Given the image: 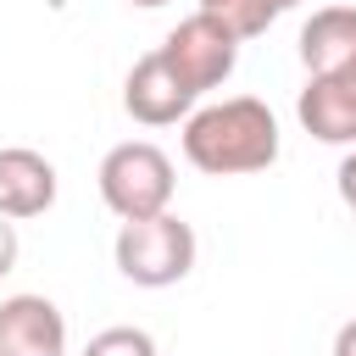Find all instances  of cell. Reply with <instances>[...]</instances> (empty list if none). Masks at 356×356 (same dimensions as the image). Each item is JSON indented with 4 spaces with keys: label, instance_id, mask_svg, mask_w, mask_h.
I'll return each instance as SVG.
<instances>
[{
    "label": "cell",
    "instance_id": "2",
    "mask_svg": "<svg viewBox=\"0 0 356 356\" xmlns=\"http://www.w3.org/2000/svg\"><path fill=\"white\" fill-rule=\"evenodd\" d=\"M195 228L172 211L161 217H139V222H122L117 228V273L139 289H167V284H184L195 273Z\"/></svg>",
    "mask_w": 356,
    "mask_h": 356
},
{
    "label": "cell",
    "instance_id": "3",
    "mask_svg": "<svg viewBox=\"0 0 356 356\" xmlns=\"http://www.w3.org/2000/svg\"><path fill=\"white\" fill-rule=\"evenodd\" d=\"M100 200H106L122 222L161 217V211L172 206V161H167V150L150 145V139L111 145L106 161H100Z\"/></svg>",
    "mask_w": 356,
    "mask_h": 356
},
{
    "label": "cell",
    "instance_id": "4",
    "mask_svg": "<svg viewBox=\"0 0 356 356\" xmlns=\"http://www.w3.org/2000/svg\"><path fill=\"white\" fill-rule=\"evenodd\" d=\"M161 56H167V67H172L195 95H206V89L228 83V72L239 67V39H234L222 22H211L206 11H195V17H184V22L161 39Z\"/></svg>",
    "mask_w": 356,
    "mask_h": 356
},
{
    "label": "cell",
    "instance_id": "12",
    "mask_svg": "<svg viewBox=\"0 0 356 356\" xmlns=\"http://www.w3.org/2000/svg\"><path fill=\"white\" fill-rule=\"evenodd\" d=\"M17 250H22V245H17V222H11V217H0V278L17 267Z\"/></svg>",
    "mask_w": 356,
    "mask_h": 356
},
{
    "label": "cell",
    "instance_id": "15",
    "mask_svg": "<svg viewBox=\"0 0 356 356\" xmlns=\"http://www.w3.org/2000/svg\"><path fill=\"white\" fill-rule=\"evenodd\" d=\"M334 78H339V83H345V89L356 95V67H345V72H334Z\"/></svg>",
    "mask_w": 356,
    "mask_h": 356
},
{
    "label": "cell",
    "instance_id": "10",
    "mask_svg": "<svg viewBox=\"0 0 356 356\" xmlns=\"http://www.w3.org/2000/svg\"><path fill=\"white\" fill-rule=\"evenodd\" d=\"M200 11L211 17V22H222L239 44L245 39H261L284 11H278V0H200Z\"/></svg>",
    "mask_w": 356,
    "mask_h": 356
},
{
    "label": "cell",
    "instance_id": "1",
    "mask_svg": "<svg viewBox=\"0 0 356 356\" xmlns=\"http://www.w3.org/2000/svg\"><path fill=\"white\" fill-rule=\"evenodd\" d=\"M184 161L206 178H245L278 161V117L256 95L200 106L184 122Z\"/></svg>",
    "mask_w": 356,
    "mask_h": 356
},
{
    "label": "cell",
    "instance_id": "16",
    "mask_svg": "<svg viewBox=\"0 0 356 356\" xmlns=\"http://www.w3.org/2000/svg\"><path fill=\"white\" fill-rule=\"evenodd\" d=\"M128 6H145V11H156V6H167V0H128Z\"/></svg>",
    "mask_w": 356,
    "mask_h": 356
},
{
    "label": "cell",
    "instance_id": "17",
    "mask_svg": "<svg viewBox=\"0 0 356 356\" xmlns=\"http://www.w3.org/2000/svg\"><path fill=\"white\" fill-rule=\"evenodd\" d=\"M295 6H300V0H278V11H295Z\"/></svg>",
    "mask_w": 356,
    "mask_h": 356
},
{
    "label": "cell",
    "instance_id": "6",
    "mask_svg": "<svg viewBox=\"0 0 356 356\" xmlns=\"http://www.w3.org/2000/svg\"><path fill=\"white\" fill-rule=\"evenodd\" d=\"M0 356H67V317L44 295L0 300Z\"/></svg>",
    "mask_w": 356,
    "mask_h": 356
},
{
    "label": "cell",
    "instance_id": "14",
    "mask_svg": "<svg viewBox=\"0 0 356 356\" xmlns=\"http://www.w3.org/2000/svg\"><path fill=\"white\" fill-rule=\"evenodd\" d=\"M334 356H356V317H350V323L334 334Z\"/></svg>",
    "mask_w": 356,
    "mask_h": 356
},
{
    "label": "cell",
    "instance_id": "7",
    "mask_svg": "<svg viewBox=\"0 0 356 356\" xmlns=\"http://www.w3.org/2000/svg\"><path fill=\"white\" fill-rule=\"evenodd\" d=\"M56 189H61V178L39 150H28V145L0 150V217H11V222L44 217L56 206Z\"/></svg>",
    "mask_w": 356,
    "mask_h": 356
},
{
    "label": "cell",
    "instance_id": "11",
    "mask_svg": "<svg viewBox=\"0 0 356 356\" xmlns=\"http://www.w3.org/2000/svg\"><path fill=\"white\" fill-rule=\"evenodd\" d=\"M83 356H156V339L145 328H100L83 345Z\"/></svg>",
    "mask_w": 356,
    "mask_h": 356
},
{
    "label": "cell",
    "instance_id": "13",
    "mask_svg": "<svg viewBox=\"0 0 356 356\" xmlns=\"http://www.w3.org/2000/svg\"><path fill=\"white\" fill-rule=\"evenodd\" d=\"M334 184H339V200H345V206L356 211V150H350V156L339 161V172H334Z\"/></svg>",
    "mask_w": 356,
    "mask_h": 356
},
{
    "label": "cell",
    "instance_id": "9",
    "mask_svg": "<svg viewBox=\"0 0 356 356\" xmlns=\"http://www.w3.org/2000/svg\"><path fill=\"white\" fill-rule=\"evenodd\" d=\"M300 128L323 145H356V95L339 83V78H306L300 100Z\"/></svg>",
    "mask_w": 356,
    "mask_h": 356
},
{
    "label": "cell",
    "instance_id": "8",
    "mask_svg": "<svg viewBox=\"0 0 356 356\" xmlns=\"http://www.w3.org/2000/svg\"><path fill=\"white\" fill-rule=\"evenodd\" d=\"M300 61L312 78H334L356 67V6H323L300 28Z\"/></svg>",
    "mask_w": 356,
    "mask_h": 356
},
{
    "label": "cell",
    "instance_id": "5",
    "mask_svg": "<svg viewBox=\"0 0 356 356\" xmlns=\"http://www.w3.org/2000/svg\"><path fill=\"white\" fill-rule=\"evenodd\" d=\"M195 89L167 67V56L161 50H150V56H139L134 67H128V83H122V106H128V117L134 122H145V128H167V122H189L195 117Z\"/></svg>",
    "mask_w": 356,
    "mask_h": 356
}]
</instances>
